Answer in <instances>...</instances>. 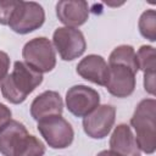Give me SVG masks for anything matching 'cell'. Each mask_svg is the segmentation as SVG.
<instances>
[{"label": "cell", "instance_id": "cell-1", "mask_svg": "<svg viewBox=\"0 0 156 156\" xmlns=\"http://www.w3.org/2000/svg\"><path fill=\"white\" fill-rule=\"evenodd\" d=\"M0 152L4 156H43L45 146L21 122L10 119L0 129Z\"/></svg>", "mask_w": 156, "mask_h": 156}, {"label": "cell", "instance_id": "cell-2", "mask_svg": "<svg viewBox=\"0 0 156 156\" xmlns=\"http://www.w3.org/2000/svg\"><path fill=\"white\" fill-rule=\"evenodd\" d=\"M43 82V73L22 61H16L12 73L1 83L2 96L11 104H21Z\"/></svg>", "mask_w": 156, "mask_h": 156}, {"label": "cell", "instance_id": "cell-3", "mask_svg": "<svg viewBox=\"0 0 156 156\" xmlns=\"http://www.w3.org/2000/svg\"><path fill=\"white\" fill-rule=\"evenodd\" d=\"M155 108L156 101L154 99L141 100L130 118V124L136 133V136H134L135 141L139 149L145 154H152L156 149Z\"/></svg>", "mask_w": 156, "mask_h": 156}, {"label": "cell", "instance_id": "cell-4", "mask_svg": "<svg viewBox=\"0 0 156 156\" xmlns=\"http://www.w3.org/2000/svg\"><path fill=\"white\" fill-rule=\"evenodd\" d=\"M22 56L24 63L40 73L50 72L56 65L54 46L45 37L34 38L26 43L22 50Z\"/></svg>", "mask_w": 156, "mask_h": 156}, {"label": "cell", "instance_id": "cell-5", "mask_svg": "<svg viewBox=\"0 0 156 156\" xmlns=\"http://www.w3.org/2000/svg\"><path fill=\"white\" fill-rule=\"evenodd\" d=\"M44 21L45 13L38 2L17 1L7 26L18 34H27L41 27Z\"/></svg>", "mask_w": 156, "mask_h": 156}, {"label": "cell", "instance_id": "cell-6", "mask_svg": "<svg viewBox=\"0 0 156 156\" xmlns=\"http://www.w3.org/2000/svg\"><path fill=\"white\" fill-rule=\"evenodd\" d=\"M38 130L52 149H65L73 141L72 126L61 116H51L38 121Z\"/></svg>", "mask_w": 156, "mask_h": 156}, {"label": "cell", "instance_id": "cell-7", "mask_svg": "<svg viewBox=\"0 0 156 156\" xmlns=\"http://www.w3.org/2000/svg\"><path fill=\"white\" fill-rule=\"evenodd\" d=\"M52 41L58 55L65 61H72L85 51L87 43L79 29L61 27L54 32Z\"/></svg>", "mask_w": 156, "mask_h": 156}, {"label": "cell", "instance_id": "cell-8", "mask_svg": "<svg viewBox=\"0 0 156 156\" xmlns=\"http://www.w3.org/2000/svg\"><path fill=\"white\" fill-rule=\"evenodd\" d=\"M100 104L99 93L87 85H74L66 93V105L68 111L77 117H85Z\"/></svg>", "mask_w": 156, "mask_h": 156}, {"label": "cell", "instance_id": "cell-9", "mask_svg": "<svg viewBox=\"0 0 156 156\" xmlns=\"http://www.w3.org/2000/svg\"><path fill=\"white\" fill-rule=\"evenodd\" d=\"M116 118V108L111 105L98 106L91 113L84 117L83 128L93 139L105 138L112 129Z\"/></svg>", "mask_w": 156, "mask_h": 156}, {"label": "cell", "instance_id": "cell-10", "mask_svg": "<svg viewBox=\"0 0 156 156\" xmlns=\"http://www.w3.org/2000/svg\"><path fill=\"white\" fill-rule=\"evenodd\" d=\"M135 72L123 65H108L106 89L117 98L129 96L135 88Z\"/></svg>", "mask_w": 156, "mask_h": 156}, {"label": "cell", "instance_id": "cell-11", "mask_svg": "<svg viewBox=\"0 0 156 156\" xmlns=\"http://www.w3.org/2000/svg\"><path fill=\"white\" fill-rule=\"evenodd\" d=\"M56 15L66 27H79L89 17V5L83 0H62L56 4Z\"/></svg>", "mask_w": 156, "mask_h": 156}, {"label": "cell", "instance_id": "cell-12", "mask_svg": "<svg viewBox=\"0 0 156 156\" xmlns=\"http://www.w3.org/2000/svg\"><path fill=\"white\" fill-rule=\"evenodd\" d=\"M63 102L58 93L48 90L38 95L30 105V115L35 121H41L51 116H61Z\"/></svg>", "mask_w": 156, "mask_h": 156}, {"label": "cell", "instance_id": "cell-13", "mask_svg": "<svg viewBox=\"0 0 156 156\" xmlns=\"http://www.w3.org/2000/svg\"><path fill=\"white\" fill-rule=\"evenodd\" d=\"M77 73L91 83L105 87L108 74V65L99 55H88L77 65Z\"/></svg>", "mask_w": 156, "mask_h": 156}, {"label": "cell", "instance_id": "cell-14", "mask_svg": "<svg viewBox=\"0 0 156 156\" xmlns=\"http://www.w3.org/2000/svg\"><path fill=\"white\" fill-rule=\"evenodd\" d=\"M110 147L121 156H140V149L132 129L127 124H118L110 139Z\"/></svg>", "mask_w": 156, "mask_h": 156}, {"label": "cell", "instance_id": "cell-15", "mask_svg": "<svg viewBox=\"0 0 156 156\" xmlns=\"http://www.w3.org/2000/svg\"><path fill=\"white\" fill-rule=\"evenodd\" d=\"M138 66L144 72V88L145 90L154 95L155 94V67H156V55L155 49L149 45H143L136 54Z\"/></svg>", "mask_w": 156, "mask_h": 156}, {"label": "cell", "instance_id": "cell-16", "mask_svg": "<svg viewBox=\"0 0 156 156\" xmlns=\"http://www.w3.org/2000/svg\"><path fill=\"white\" fill-rule=\"evenodd\" d=\"M108 65H123L132 68L135 73L139 71L136 52L130 45H119L117 46L108 57Z\"/></svg>", "mask_w": 156, "mask_h": 156}, {"label": "cell", "instance_id": "cell-17", "mask_svg": "<svg viewBox=\"0 0 156 156\" xmlns=\"http://www.w3.org/2000/svg\"><path fill=\"white\" fill-rule=\"evenodd\" d=\"M139 30L141 35L150 41L156 40V12L155 10H147L143 12L139 20Z\"/></svg>", "mask_w": 156, "mask_h": 156}, {"label": "cell", "instance_id": "cell-18", "mask_svg": "<svg viewBox=\"0 0 156 156\" xmlns=\"http://www.w3.org/2000/svg\"><path fill=\"white\" fill-rule=\"evenodd\" d=\"M17 5V1L10 0V1H0V24H9L10 17Z\"/></svg>", "mask_w": 156, "mask_h": 156}, {"label": "cell", "instance_id": "cell-19", "mask_svg": "<svg viewBox=\"0 0 156 156\" xmlns=\"http://www.w3.org/2000/svg\"><path fill=\"white\" fill-rule=\"evenodd\" d=\"M9 67H10V58L9 55L4 51H0V82H2L9 72Z\"/></svg>", "mask_w": 156, "mask_h": 156}, {"label": "cell", "instance_id": "cell-20", "mask_svg": "<svg viewBox=\"0 0 156 156\" xmlns=\"http://www.w3.org/2000/svg\"><path fill=\"white\" fill-rule=\"evenodd\" d=\"M11 119V110L4 105L0 104V129Z\"/></svg>", "mask_w": 156, "mask_h": 156}, {"label": "cell", "instance_id": "cell-21", "mask_svg": "<svg viewBox=\"0 0 156 156\" xmlns=\"http://www.w3.org/2000/svg\"><path fill=\"white\" fill-rule=\"evenodd\" d=\"M96 156H121V155L116 154V152H115V151H112V150H104V151L99 152Z\"/></svg>", "mask_w": 156, "mask_h": 156}]
</instances>
